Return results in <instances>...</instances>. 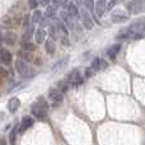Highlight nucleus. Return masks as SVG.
Instances as JSON below:
<instances>
[{
  "mask_svg": "<svg viewBox=\"0 0 145 145\" xmlns=\"http://www.w3.org/2000/svg\"><path fill=\"white\" fill-rule=\"evenodd\" d=\"M31 112L35 116L37 120L40 121H45L47 118V112H48V105L47 101L43 97H40L37 99V102L33 103L32 107H31Z\"/></svg>",
  "mask_w": 145,
  "mask_h": 145,
  "instance_id": "nucleus-1",
  "label": "nucleus"
},
{
  "mask_svg": "<svg viewBox=\"0 0 145 145\" xmlns=\"http://www.w3.org/2000/svg\"><path fill=\"white\" fill-rule=\"evenodd\" d=\"M126 9H127L129 14H138L145 10V1L141 0H133V1H127L125 4Z\"/></svg>",
  "mask_w": 145,
  "mask_h": 145,
  "instance_id": "nucleus-2",
  "label": "nucleus"
},
{
  "mask_svg": "<svg viewBox=\"0 0 145 145\" xmlns=\"http://www.w3.org/2000/svg\"><path fill=\"white\" fill-rule=\"evenodd\" d=\"M66 80H68V83L70 85H72V87H78V85H80L83 83V76L78 69H72V70L66 75Z\"/></svg>",
  "mask_w": 145,
  "mask_h": 145,
  "instance_id": "nucleus-3",
  "label": "nucleus"
},
{
  "mask_svg": "<svg viewBox=\"0 0 145 145\" xmlns=\"http://www.w3.org/2000/svg\"><path fill=\"white\" fill-rule=\"evenodd\" d=\"M80 18H82V22L85 28H88V29L93 28L94 22H93V18H92V15H90L89 10L85 9V8H80Z\"/></svg>",
  "mask_w": 145,
  "mask_h": 145,
  "instance_id": "nucleus-4",
  "label": "nucleus"
},
{
  "mask_svg": "<svg viewBox=\"0 0 145 145\" xmlns=\"http://www.w3.org/2000/svg\"><path fill=\"white\" fill-rule=\"evenodd\" d=\"M48 98H50V101L52 102L54 106H57L63 102L64 94L59 89H56V88H50V90H48Z\"/></svg>",
  "mask_w": 145,
  "mask_h": 145,
  "instance_id": "nucleus-5",
  "label": "nucleus"
},
{
  "mask_svg": "<svg viewBox=\"0 0 145 145\" xmlns=\"http://www.w3.org/2000/svg\"><path fill=\"white\" fill-rule=\"evenodd\" d=\"M129 29L134 33H138V35L145 36V20H138V22H134L133 24L129 27Z\"/></svg>",
  "mask_w": 145,
  "mask_h": 145,
  "instance_id": "nucleus-6",
  "label": "nucleus"
},
{
  "mask_svg": "<svg viewBox=\"0 0 145 145\" xmlns=\"http://www.w3.org/2000/svg\"><path fill=\"white\" fill-rule=\"evenodd\" d=\"M35 123V120H33L31 116H24V117L22 118V121H20V125H19V129H18V131H19V134H23L24 131H27L28 129L31 127V126Z\"/></svg>",
  "mask_w": 145,
  "mask_h": 145,
  "instance_id": "nucleus-7",
  "label": "nucleus"
},
{
  "mask_svg": "<svg viewBox=\"0 0 145 145\" xmlns=\"http://www.w3.org/2000/svg\"><path fill=\"white\" fill-rule=\"evenodd\" d=\"M107 66H108V63L105 60V59L95 57L94 60L92 61V65H90V68H92L94 71H101V70H105Z\"/></svg>",
  "mask_w": 145,
  "mask_h": 145,
  "instance_id": "nucleus-8",
  "label": "nucleus"
},
{
  "mask_svg": "<svg viewBox=\"0 0 145 145\" xmlns=\"http://www.w3.org/2000/svg\"><path fill=\"white\" fill-rule=\"evenodd\" d=\"M64 7H65V12L68 13L70 17H72V19H76V18L80 17V13H79L76 5H75L74 3H70V1L65 3V4H64Z\"/></svg>",
  "mask_w": 145,
  "mask_h": 145,
  "instance_id": "nucleus-9",
  "label": "nucleus"
},
{
  "mask_svg": "<svg viewBox=\"0 0 145 145\" xmlns=\"http://www.w3.org/2000/svg\"><path fill=\"white\" fill-rule=\"evenodd\" d=\"M15 70L19 72L20 75H27L31 71V68L24 60H17L15 61Z\"/></svg>",
  "mask_w": 145,
  "mask_h": 145,
  "instance_id": "nucleus-10",
  "label": "nucleus"
},
{
  "mask_svg": "<svg viewBox=\"0 0 145 145\" xmlns=\"http://www.w3.org/2000/svg\"><path fill=\"white\" fill-rule=\"evenodd\" d=\"M120 50H121V45L120 43H115V45H112L111 47L107 48L106 55H107V57L110 59V60H115L116 56H117L118 52H120Z\"/></svg>",
  "mask_w": 145,
  "mask_h": 145,
  "instance_id": "nucleus-11",
  "label": "nucleus"
},
{
  "mask_svg": "<svg viewBox=\"0 0 145 145\" xmlns=\"http://www.w3.org/2000/svg\"><path fill=\"white\" fill-rule=\"evenodd\" d=\"M111 19H112V22H115V23H122V22L129 20V15L126 14L125 12H122V10H116V12L112 14Z\"/></svg>",
  "mask_w": 145,
  "mask_h": 145,
  "instance_id": "nucleus-12",
  "label": "nucleus"
},
{
  "mask_svg": "<svg viewBox=\"0 0 145 145\" xmlns=\"http://www.w3.org/2000/svg\"><path fill=\"white\" fill-rule=\"evenodd\" d=\"M0 60H1V63L4 64V65H10V63H12V60H13V56H12V54H10V51L7 50V48L0 50Z\"/></svg>",
  "mask_w": 145,
  "mask_h": 145,
  "instance_id": "nucleus-13",
  "label": "nucleus"
},
{
  "mask_svg": "<svg viewBox=\"0 0 145 145\" xmlns=\"http://www.w3.org/2000/svg\"><path fill=\"white\" fill-rule=\"evenodd\" d=\"M60 17H61V19H63V22L65 23L66 27L70 28V29H74L75 22H74V19H72V17H70V15H69L65 10H63V12L60 13Z\"/></svg>",
  "mask_w": 145,
  "mask_h": 145,
  "instance_id": "nucleus-14",
  "label": "nucleus"
},
{
  "mask_svg": "<svg viewBox=\"0 0 145 145\" xmlns=\"http://www.w3.org/2000/svg\"><path fill=\"white\" fill-rule=\"evenodd\" d=\"M106 4H107V3H106L105 0H98V1L95 3L94 12H95V14H97V17H102L106 13Z\"/></svg>",
  "mask_w": 145,
  "mask_h": 145,
  "instance_id": "nucleus-15",
  "label": "nucleus"
},
{
  "mask_svg": "<svg viewBox=\"0 0 145 145\" xmlns=\"http://www.w3.org/2000/svg\"><path fill=\"white\" fill-rule=\"evenodd\" d=\"M19 107H20V101H19V98H17V97L10 98L9 102H8V110H9L10 112H15V111H17Z\"/></svg>",
  "mask_w": 145,
  "mask_h": 145,
  "instance_id": "nucleus-16",
  "label": "nucleus"
},
{
  "mask_svg": "<svg viewBox=\"0 0 145 145\" xmlns=\"http://www.w3.org/2000/svg\"><path fill=\"white\" fill-rule=\"evenodd\" d=\"M68 61H69V57L61 59L60 61H57V63L54 65L52 70H54V71H61V70H64V69L66 68V65H68Z\"/></svg>",
  "mask_w": 145,
  "mask_h": 145,
  "instance_id": "nucleus-17",
  "label": "nucleus"
},
{
  "mask_svg": "<svg viewBox=\"0 0 145 145\" xmlns=\"http://www.w3.org/2000/svg\"><path fill=\"white\" fill-rule=\"evenodd\" d=\"M56 89H59L64 94V93L69 92V89H70V84L68 83V80H60V82L56 84Z\"/></svg>",
  "mask_w": 145,
  "mask_h": 145,
  "instance_id": "nucleus-18",
  "label": "nucleus"
},
{
  "mask_svg": "<svg viewBox=\"0 0 145 145\" xmlns=\"http://www.w3.org/2000/svg\"><path fill=\"white\" fill-rule=\"evenodd\" d=\"M45 37H46V32L43 28H38L35 32V40L37 41V43H42L45 41Z\"/></svg>",
  "mask_w": 145,
  "mask_h": 145,
  "instance_id": "nucleus-19",
  "label": "nucleus"
},
{
  "mask_svg": "<svg viewBox=\"0 0 145 145\" xmlns=\"http://www.w3.org/2000/svg\"><path fill=\"white\" fill-rule=\"evenodd\" d=\"M45 48L46 51H47V54H50V55H54V52H55V42H54L52 38H48L47 41H46L45 43Z\"/></svg>",
  "mask_w": 145,
  "mask_h": 145,
  "instance_id": "nucleus-20",
  "label": "nucleus"
},
{
  "mask_svg": "<svg viewBox=\"0 0 145 145\" xmlns=\"http://www.w3.org/2000/svg\"><path fill=\"white\" fill-rule=\"evenodd\" d=\"M31 20H32L33 23H38V22H41V20H42V12H41V10H38V9H36L35 12H33Z\"/></svg>",
  "mask_w": 145,
  "mask_h": 145,
  "instance_id": "nucleus-21",
  "label": "nucleus"
},
{
  "mask_svg": "<svg viewBox=\"0 0 145 145\" xmlns=\"http://www.w3.org/2000/svg\"><path fill=\"white\" fill-rule=\"evenodd\" d=\"M33 32H35V27H33V25H29V27L27 28V31L24 32V35H23V42H25V41L28 42V40L32 37Z\"/></svg>",
  "mask_w": 145,
  "mask_h": 145,
  "instance_id": "nucleus-22",
  "label": "nucleus"
},
{
  "mask_svg": "<svg viewBox=\"0 0 145 145\" xmlns=\"http://www.w3.org/2000/svg\"><path fill=\"white\" fill-rule=\"evenodd\" d=\"M56 15V10L54 7H47V9H46L45 12V17L48 18V19H54Z\"/></svg>",
  "mask_w": 145,
  "mask_h": 145,
  "instance_id": "nucleus-23",
  "label": "nucleus"
},
{
  "mask_svg": "<svg viewBox=\"0 0 145 145\" xmlns=\"http://www.w3.org/2000/svg\"><path fill=\"white\" fill-rule=\"evenodd\" d=\"M15 135H17V126L9 133V145H15Z\"/></svg>",
  "mask_w": 145,
  "mask_h": 145,
  "instance_id": "nucleus-24",
  "label": "nucleus"
},
{
  "mask_svg": "<svg viewBox=\"0 0 145 145\" xmlns=\"http://www.w3.org/2000/svg\"><path fill=\"white\" fill-rule=\"evenodd\" d=\"M50 35L52 38H60V33H59V29H57V27H56V24L50 27Z\"/></svg>",
  "mask_w": 145,
  "mask_h": 145,
  "instance_id": "nucleus-25",
  "label": "nucleus"
},
{
  "mask_svg": "<svg viewBox=\"0 0 145 145\" xmlns=\"http://www.w3.org/2000/svg\"><path fill=\"white\" fill-rule=\"evenodd\" d=\"M35 47L36 46L31 42H23V50L27 51V52H32V51H35Z\"/></svg>",
  "mask_w": 145,
  "mask_h": 145,
  "instance_id": "nucleus-26",
  "label": "nucleus"
},
{
  "mask_svg": "<svg viewBox=\"0 0 145 145\" xmlns=\"http://www.w3.org/2000/svg\"><path fill=\"white\" fill-rule=\"evenodd\" d=\"M14 41H15V36L13 33H7L5 35V42H8L9 45H13Z\"/></svg>",
  "mask_w": 145,
  "mask_h": 145,
  "instance_id": "nucleus-27",
  "label": "nucleus"
},
{
  "mask_svg": "<svg viewBox=\"0 0 145 145\" xmlns=\"http://www.w3.org/2000/svg\"><path fill=\"white\" fill-rule=\"evenodd\" d=\"M94 3L93 1H90V0H87V1H84V7H85V9L88 8V10H94Z\"/></svg>",
  "mask_w": 145,
  "mask_h": 145,
  "instance_id": "nucleus-28",
  "label": "nucleus"
},
{
  "mask_svg": "<svg viewBox=\"0 0 145 145\" xmlns=\"http://www.w3.org/2000/svg\"><path fill=\"white\" fill-rule=\"evenodd\" d=\"M116 4H117V1H116V0H111V1H108L107 4H106V12H107V10H111Z\"/></svg>",
  "mask_w": 145,
  "mask_h": 145,
  "instance_id": "nucleus-29",
  "label": "nucleus"
},
{
  "mask_svg": "<svg viewBox=\"0 0 145 145\" xmlns=\"http://www.w3.org/2000/svg\"><path fill=\"white\" fill-rule=\"evenodd\" d=\"M29 54H31V52H27V51H24V50H20V51H19V56H20V57H24L25 60H27V59L29 60V59H31V55H29Z\"/></svg>",
  "mask_w": 145,
  "mask_h": 145,
  "instance_id": "nucleus-30",
  "label": "nucleus"
},
{
  "mask_svg": "<svg viewBox=\"0 0 145 145\" xmlns=\"http://www.w3.org/2000/svg\"><path fill=\"white\" fill-rule=\"evenodd\" d=\"M93 74H94V70H93L92 68H87V69H85V76H87V78H90Z\"/></svg>",
  "mask_w": 145,
  "mask_h": 145,
  "instance_id": "nucleus-31",
  "label": "nucleus"
},
{
  "mask_svg": "<svg viewBox=\"0 0 145 145\" xmlns=\"http://www.w3.org/2000/svg\"><path fill=\"white\" fill-rule=\"evenodd\" d=\"M0 145H9V144H8L7 139H4V138H0Z\"/></svg>",
  "mask_w": 145,
  "mask_h": 145,
  "instance_id": "nucleus-32",
  "label": "nucleus"
},
{
  "mask_svg": "<svg viewBox=\"0 0 145 145\" xmlns=\"http://www.w3.org/2000/svg\"><path fill=\"white\" fill-rule=\"evenodd\" d=\"M37 5H38V3H37V1H32V0L29 1V7H31V8H36Z\"/></svg>",
  "mask_w": 145,
  "mask_h": 145,
  "instance_id": "nucleus-33",
  "label": "nucleus"
},
{
  "mask_svg": "<svg viewBox=\"0 0 145 145\" xmlns=\"http://www.w3.org/2000/svg\"><path fill=\"white\" fill-rule=\"evenodd\" d=\"M28 23H29V15H25V17H24V25H27L28 24Z\"/></svg>",
  "mask_w": 145,
  "mask_h": 145,
  "instance_id": "nucleus-34",
  "label": "nucleus"
},
{
  "mask_svg": "<svg viewBox=\"0 0 145 145\" xmlns=\"http://www.w3.org/2000/svg\"><path fill=\"white\" fill-rule=\"evenodd\" d=\"M0 46H1V35H0Z\"/></svg>",
  "mask_w": 145,
  "mask_h": 145,
  "instance_id": "nucleus-35",
  "label": "nucleus"
}]
</instances>
